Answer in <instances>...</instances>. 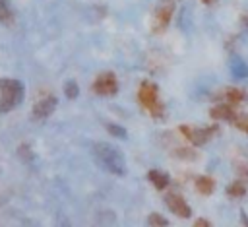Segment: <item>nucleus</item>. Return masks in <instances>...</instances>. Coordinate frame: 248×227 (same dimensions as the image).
<instances>
[{
    "mask_svg": "<svg viewBox=\"0 0 248 227\" xmlns=\"http://www.w3.org/2000/svg\"><path fill=\"white\" fill-rule=\"evenodd\" d=\"M93 153H95L97 163L105 171H108L112 175H124V171H126V167H124V155L114 146L105 144V142H97L93 146Z\"/></svg>",
    "mask_w": 248,
    "mask_h": 227,
    "instance_id": "nucleus-1",
    "label": "nucleus"
},
{
    "mask_svg": "<svg viewBox=\"0 0 248 227\" xmlns=\"http://www.w3.org/2000/svg\"><path fill=\"white\" fill-rule=\"evenodd\" d=\"M23 101V83L19 80H0V113H8Z\"/></svg>",
    "mask_w": 248,
    "mask_h": 227,
    "instance_id": "nucleus-2",
    "label": "nucleus"
},
{
    "mask_svg": "<svg viewBox=\"0 0 248 227\" xmlns=\"http://www.w3.org/2000/svg\"><path fill=\"white\" fill-rule=\"evenodd\" d=\"M138 99H140V103H141L155 118H163L165 109H163V103L159 101V91H157V87H155L153 83L143 81V83L140 85Z\"/></svg>",
    "mask_w": 248,
    "mask_h": 227,
    "instance_id": "nucleus-3",
    "label": "nucleus"
},
{
    "mask_svg": "<svg viewBox=\"0 0 248 227\" xmlns=\"http://www.w3.org/2000/svg\"><path fill=\"white\" fill-rule=\"evenodd\" d=\"M182 132V136L192 144V146H203L207 140H211V136L219 130V126H209V128H196V126H188V124H182L178 128Z\"/></svg>",
    "mask_w": 248,
    "mask_h": 227,
    "instance_id": "nucleus-4",
    "label": "nucleus"
},
{
    "mask_svg": "<svg viewBox=\"0 0 248 227\" xmlns=\"http://www.w3.org/2000/svg\"><path fill=\"white\" fill-rule=\"evenodd\" d=\"M165 204H167V208H169L176 217L188 219V217L192 215V210H190L188 202H186L180 194H176V192H169V194H165Z\"/></svg>",
    "mask_w": 248,
    "mask_h": 227,
    "instance_id": "nucleus-5",
    "label": "nucleus"
},
{
    "mask_svg": "<svg viewBox=\"0 0 248 227\" xmlns=\"http://www.w3.org/2000/svg\"><path fill=\"white\" fill-rule=\"evenodd\" d=\"M116 89H118V83H116L114 74H110V72L101 74V76L93 81V91L99 93V95H114Z\"/></svg>",
    "mask_w": 248,
    "mask_h": 227,
    "instance_id": "nucleus-6",
    "label": "nucleus"
},
{
    "mask_svg": "<svg viewBox=\"0 0 248 227\" xmlns=\"http://www.w3.org/2000/svg\"><path fill=\"white\" fill-rule=\"evenodd\" d=\"M56 97H45V99H41V101H37L35 103V107H33V118L35 120H43V118H46V116H50L52 113H54V109H56Z\"/></svg>",
    "mask_w": 248,
    "mask_h": 227,
    "instance_id": "nucleus-7",
    "label": "nucleus"
},
{
    "mask_svg": "<svg viewBox=\"0 0 248 227\" xmlns=\"http://www.w3.org/2000/svg\"><path fill=\"white\" fill-rule=\"evenodd\" d=\"M209 114H211V118H215V120H225V122H232V120L236 118L234 107H232V105H229L227 101H225V103L215 105V107L209 111Z\"/></svg>",
    "mask_w": 248,
    "mask_h": 227,
    "instance_id": "nucleus-8",
    "label": "nucleus"
},
{
    "mask_svg": "<svg viewBox=\"0 0 248 227\" xmlns=\"http://www.w3.org/2000/svg\"><path fill=\"white\" fill-rule=\"evenodd\" d=\"M172 4H167V6H161L157 12H155V19H153V27H155V31H163L167 25H169V21H170V16H172Z\"/></svg>",
    "mask_w": 248,
    "mask_h": 227,
    "instance_id": "nucleus-9",
    "label": "nucleus"
},
{
    "mask_svg": "<svg viewBox=\"0 0 248 227\" xmlns=\"http://www.w3.org/2000/svg\"><path fill=\"white\" fill-rule=\"evenodd\" d=\"M196 190H198L200 194H203V196H209V194H213V190H215V180H213L211 177L202 175V177L196 178Z\"/></svg>",
    "mask_w": 248,
    "mask_h": 227,
    "instance_id": "nucleus-10",
    "label": "nucleus"
},
{
    "mask_svg": "<svg viewBox=\"0 0 248 227\" xmlns=\"http://www.w3.org/2000/svg\"><path fill=\"white\" fill-rule=\"evenodd\" d=\"M246 99V93H244V89H240V87H229L227 91H225V101L229 103V105H240L242 101Z\"/></svg>",
    "mask_w": 248,
    "mask_h": 227,
    "instance_id": "nucleus-11",
    "label": "nucleus"
},
{
    "mask_svg": "<svg viewBox=\"0 0 248 227\" xmlns=\"http://www.w3.org/2000/svg\"><path fill=\"white\" fill-rule=\"evenodd\" d=\"M147 178L151 180V184L157 188V190H163V188H167L169 186V175L167 173H161V171H149V175H147Z\"/></svg>",
    "mask_w": 248,
    "mask_h": 227,
    "instance_id": "nucleus-12",
    "label": "nucleus"
},
{
    "mask_svg": "<svg viewBox=\"0 0 248 227\" xmlns=\"http://www.w3.org/2000/svg\"><path fill=\"white\" fill-rule=\"evenodd\" d=\"M246 194V182L244 178H236L234 182H231L227 186V196L229 198H242Z\"/></svg>",
    "mask_w": 248,
    "mask_h": 227,
    "instance_id": "nucleus-13",
    "label": "nucleus"
},
{
    "mask_svg": "<svg viewBox=\"0 0 248 227\" xmlns=\"http://www.w3.org/2000/svg\"><path fill=\"white\" fill-rule=\"evenodd\" d=\"M10 17H12L10 2H8V0H0V23H2V21H8Z\"/></svg>",
    "mask_w": 248,
    "mask_h": 227,
    "instance_id": "nucleus-14",
    "label": "nucleus"
},
{
    "mask_svg": "<svg viewBox=\"0 0 248 227\" xmlns=\"http://www.w3.org/2000/svg\"><path fill=\"white\" fill-rule=\"evenodd\" d=\"M147 223H149V225H161V227L169 225V221H167L163 215H159V213H151V215L147 217Z\"/></svg>",
    "mask_w": 248,
    "mask_h": 227,
    "instance_id": "nucleus-15",
    "label": "nucleus"
},
{
    "mask_svg": "<svg viewBox=\"0 0 248 227\" xmlns=\"http://www.w3.org/2000/svg\"><path fill=\"white\" fill-rule=\"evenodd\" d=\"M232 124H234L236 128L248 132V116H244V114H236V118L232 120Z\"/></svg>",
    "mask_w": 248,
    "mask_h": 227,
    "instance_id": "nucleus-16",
    "label": "nucleus"
},
{
    "mask_svg": "<svg viewBox=\"0 0 248 227\" xmlns=\"http://www.w3.org/2000/svg\"><path fill=\"white\" fill-rule=\"evenodd\" d=\"M78 93H79L78 85H76L74 81H68V83H66V97H68V99H74V97H78Z\"/></svg>",
    "mask_w": 248,
    "mask_h": 227,
    "instance_id": "nucleus-17",
    "label": "nucleus"
},
{
    "mask_svg": "<svg viewBox=\"0 0 248 227\" xmlns=\"http://www.w3.org/2000/svg\"><path fill=\"white\" fill-rule=\"evenodd\" d=\"M107 128H108V132H112L114 136L126 138V130H124V128H120V126H116V124H107Z\"/></svg>",
    "mask_w": 248,
    "mask_h": 227,
    "instance_id": "nucleus-18",
    "label": "nucleus"
},
{
    "mask_svg": "<svg viewBox=\"0 0 248 227\" xmlns=\"http://www.w3.org/2000/svg\"><path fill=\"white\" fill-rule=\"evenodd\" d=\"M196 225H198V227H207V225H211V223H209L207 219H202V217H200V219H196Z\"/></svg>",
    "mask_w": 248,
    "mask_h": 227,
    "instance_id": "nucleus-19",
    "label": "nucleus"
},
{
    "mask_svg": "<svg viewBox=\"0 0 248 227\" xmlns=\"http://www.w3.org/2000/svg\"><path fill=\"white\" fill-rule=\"evenodd\" d=\"M242 25L248 29V14H246V16H242Z\"/></svg>",
    "mask_w": 248,
    "mask_h": 227,
    "instance_id": "nucleus-20",
    "label": "nucleus"
},
{
    "mask_svg": "<svg viewBox=\"0 0 248 227\" xmlns=\"http://www.w3.org/2000/svg\"><path fill=\"white\" fill-rule=\"evenodd\" d=\"M203 2H205V4H209V2H213V0H203Z\"/></svg>",
    "mask_w": 248,
    "mask_h": 227,
    "instance_id": "nucleus-21",
    "label": "nucleus"
}]
</instances>
